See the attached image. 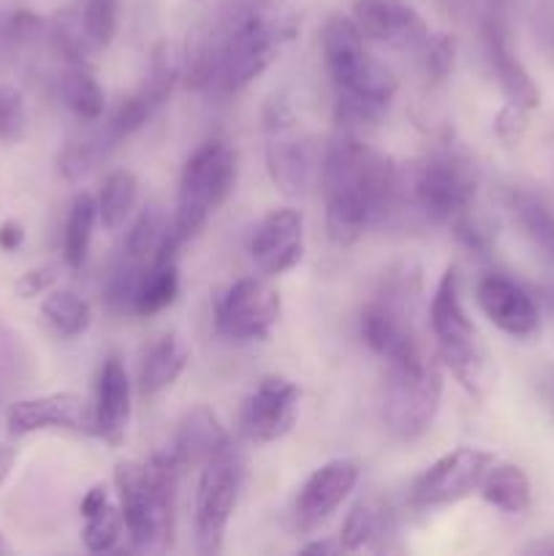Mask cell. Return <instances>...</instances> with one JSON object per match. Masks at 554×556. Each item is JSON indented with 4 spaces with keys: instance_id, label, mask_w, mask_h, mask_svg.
<instances>
[{
    "instance_id": "1",
    "label": "cell",
    "mask_w": 554,
    "mask_h": 556,
    "mask_svg": "<svg viewBox=\"0 0 554 556\" xmlns=\"http://www.w3.org/2000/svg\"><path fill=\"white\" fill-rule=\"evenodd\" d=\"M297 38V20L280 0H226L182 58L193 90L239 92L259 79Z\"/></svg>"
},
{
    "instance_id": "2",
    "label": "cell",
    "mask_w": 554,
    "mask_h": 556,
    "mask_svg": "<svg viewBox=\"0 0 554 556\" xmlns=\"http://www.w3.org/2000/svg\"><path fill=\"white\" fill-rule=\"evenodd\" d=\"M320 185L329 237L337 244H353L394 206L400 174L389 155L356 136H342L320 161Z\"/></svg>"
},
{
    "instance_id": "3",
    "label": "cell",
    "mask_w": 554,
    "mask_h": 556,
    "mask_svg": "<svg viewBox=\"0 0 554 556\" xmlns=\"http://www.w3.org/2000/svg\"><path fill=\"white\" fill-rule=\"evenodd\" d=\"M320 49L337 87V117L345 125L378 123L396 92V76L369 58L353 16L331 14L320 30Z\"/></svg>"
},
{
    "instance_id": "4",
    "label": "cell",
    "mask_w": 554,
    "mask_h": 556,
    "mask_svg": "<svg viewBox=\"0 0 554 556\" xmlns=\"http://www.w3.org/2000/svg\"><path fill=\"white\" fill-rule=\"evenodd\" d=\"M177 476L179 465L168 451L147 462H119L114 470L125 530L141 552H166L172 546Z\"/></svg>"
},
{
    "instance_id": "5",
    "label": "cell",
    "mask_w": 554,
    "mask_h": 556,
    "mask_svg": "<svg viewBox=\"0 0 554 556\" xmlns=\"http://www.w3.org/2000/svg\"><path fill=\"white\" fill-rule=\"evenodd\" d=\"M429 329L438 342L440 362L454 372L467 394L483 400L494 383V367L462 302L456 266H449L440 277L438 291L429 304Z\"/></svg>"
},
{
    "instance_id": "6",
    "label": "cell",
    "mask_w": 554,
    "mask_h": 556,
    "mask_svg": "<svg viewBox=\"0 0 554 556\" xmlns=\"http://www.w3.org/2000/svg\"><path fill=\"white\" fill-rule=\"evenodd\" d=\"M237 185V152L226 141H206L188 157L179 177L177 212L172 220V242L182 248L210 220L212 212L231 195Z\"/></svg>"
},
{
    "instance_id": "7",
    "label": "cell",
    "mask_w": 554,
    "mask_h": 556,
    "mask_svg": "<svg viewBox=\"0 0 554 556\" xmlns=\"http://www.w3.org/2000/svg\"><path fill=\"white\" fill-rule=\"evenodd\" d=\"M443 396V372L429 353L391 362L386 375L383 421L396 440L424 438L432 429Z\"/></svg>"
},
{
    "instance_id": "8",
    "label": "cell",
    "mask_w": 554,
    "mask_h": 556,
    "mask_svg": "<svg viewBox=\"0 0 554 556\" xmlns=\"http://www.w3.org/2000/svg\"><path fill=\"white\" fill-rule=\"evenodd\" d=\"M244 481V456L234 443L223 445L201 467L199 492H196V546L212 556L223 552L228 525L237 510Z\"/></svg>"
},
{
    "instance_id": "9",
    "label": "cell",
    "mask_w": 554,
    "mask_h": 556,
    "mask_svg": "<svg viewBox=\"0 0 554 556\" xmlns=\"http://www.w3.org/2000/svg\"><path fill=\"white\" fill-rule=\"evenodd\" d=\"M266 123V172L282 195H304L318 172V155L307 136L299 130L297 114L282 98H272Z\"/></svg>"
},
{
    "instance_id": "10",
    "label": "cell",
    "mask_w": 554,
    "mask_h": 556,
    "mask_svg": "<svg viewBox=\"0 0 554 556\" xmlns=\"http://www.w3.org/2000/svg\"><path fill=\"white\" fill-rule=\"evenodd\" d=\"M476 168L459 155H435L411 177V199L427 220L456 223L476 204Z\"/></svg>"
},
{
    "instance_id": "11",
    "label": "cell",
    "mask_w": 554,
    "mask_h": 556,
    "mask_svg": "<svg viewBox=\"0 0 554 556\" xmlns=\"http://www.w3.org/2000/svg\"><path fill=\"white\" fill-rule=\"evenodd\" d=\"M177 79H182V54L168 41H161L155 47V52H152V65L144 85L136 92H130L128 98H123L117 112L96 134V141L101 144V150H114L119 141L134 136L139 128H144L161 112L163 103L168 101Z\"/></svg>"
},
{
    "instance_id": "12",
    "label": "cell",
    "mask_w": 554,
    "mask_h": 556,
    "mask_svg": "<svg viewBox=\"0 0 554 556\" xmlns=\"http://www.w3.org/2000/svg\"><path fill=\"white\" fill-rule=\"evenodd\" d=\"M494 462H498L494 454L483 448H470V445H462V448L440 456L413 483L411 505L418 510H438L445 505L462 503L481 489Z\"/></svg>"
},
{
    "instance_id": "13",
    "label": "cell",
    "mask_w": 554,
    "mask_h": 556,
    "mask_svg": "<svg viewBox=\"0 0 554 556\" xmlns=\"http://www.w3.org/2000/svg\"><path fill=\"white\" fill-rule=\"evenodd\" d=\"M277 320H280V293L255 277L231 282L215 299V326L228 340H266Z\"/></svg>"
},
{
    "instance_id": "14",
    "label": "cell",
    "mask_w": 554,
    "mask_h": 556,
    "mask_svg": "<svg viewBox=\"0 0 554 556\" xmlns=\"http://www.w3.org/2000/svg\"><path fill=\"white\" fill-rule=\"evenodd\" d=\"M302 391L293 380L269 375L244 400L239 413V429L255 445H269L286 438L299 418Z\"/></svg>"
},
{
    "instance_id": "15",
    "label": "cell",
    "mask_w": 554,
    "mask_h": 556,
    "mask_svg": "<svg viewBox=\"0 0 554 556\" xmlns=\"http://www.w3.org/2000/svg\"><path fill=\"white\" fill-rule=\"evenodd\" d=\"M358 483V465L353 459H331L320 465L313 476L299 489L297 505H293V521L302 535H310L324 527L337 514L353 486Z\"/></svg>"
},
{
    "instance_id": "16",
    "label": "cell",
    "mask_w": 554,
    "mask_h": 556,
    "mask_svg": "<svg viewBox=\"0 0 554 556\" xmlns=\"http://www.w3.org/2000/svg\"><path fill=\"white\" fill-rule=\"evenodd\" d=\"M353 22L364 38L394 49L418 52L429 38V27L411 0H356Z\"/></svg>"
},
{
    "instance_id": "17",
    "label": "cell",
    "mask_w": 554,
    "mask_h": 556,
    "mask_svg": "<svg viewBox=\"0 0 554 556\" xmlns=\"http://www.w3.org/2000/svg\"><path fill=\"white\" fill-rule=\"evenodd\" d=\"M304 255V217L299 210L282 206L261 217L250 233V258L264 275H286Z\"/></svg>"
},
{
    "instance_id": "18",
    "label": "cell",
    "mask_w": 554,
    "mask_h": 556,
    "mask_svg": "<svg viewBox=\"0 0 554 556\" xmlns=\"http://www.w3.org/2000/svg\"><path fill=\"white\" fill-rule=\"evenodd\" d=\"M476 302L481 313L514 340H532L541 331V313H538L536 299L511 277H483L476 286Z\"/></svg>"
},
{
    "instance_id": "19",
    "label": "cell",
    "mask_w": 554,
    "mask_h": 556,
    "mask_svg": "<svg viewBox=\"0 0 554 556\" xmlns=\"http://www.w3.org/2000/svg\"><path fill=\"white\" fill-rule=\"evenodd\" d=\"M9 432L14 438L43 432V429H65V432H92V405L74 391L22 400L9 407Z\"/></svg>"
},
{
    "instance_id": "20",
    "label": "cell",
    "mask_w": 554,
    "mask_h": 556,
    "mask_svg": "<svg viewBox=\"0 0 554 556\" xmlns=\"http://www.w3.org/2000/svg\"><path fill=\"white\" fill-rule=\"evenodd\" d=\"M130 421V380L123 362L109 356L98 372L96 402H92V432L109 445L125 440Z\"/></svg>"
},
{
    "instance_id": "21",
    "label": "cell",
    "mask_w": 554,
    "mask_h": 556,
    "mask_svg": "<svg viewBox=\"0 0 554 556\" xmlns=\"http://www.w3.org/2000/svg\"><path fill=\"white\" fill-rule=\"evenodd\" d=\"M483 41H487V58L492 65L494 76H498L500 90L505 92L511 103L516 106H525L527 112L541 106V90L532 81L530 71L521 65V60L516 58L514 49H511L508 36L503 33L498 20H489L483 27Z\"/></svg>"
},
{
    "instance_id": "22",
    "label": "cell",
    "mask_w": 554,
    "mask_h": 556,
    "mask_svg": "<svg viewBox=\"0 0 554 556\" xmlns=\"http://www.w3.org/2000/svg\"><path fill=\"white\" fill-rule=\"evenodd\" d=\"M228 443H231V438L221 427L215 413L206 405H199L179 421V429L174 434V445L168 454L177 462L179 470H185V467H204Z\"/></svg>"
},
{
    "instance_id": "23",
    "label": "cell",
    "mask_w": 554,
    "mask_h": 556,
    "mask_svg": "<svg viewBox=\"0 0 554 556\" xmlns=\"http://www.w3.org/2000/svg\"><path fill=\"white\" fill-rule=\"evenodd\" d=\"M81 519H85L81 541H85L87 552H112L125 532L123 510L112 503L109 489L103 483H98V486H92L85 494V500H81Z\"/></svg>"
},
{
    "instance_id": "24",
    "label": "cell",
    "mask_w": 554,
    "mask_h": 556,
    "mask_svg": "<svg viewBox=\"0 0 554 556\" xmlns=\"http://www.w3.org/2000/svg\"><path fill=\"white\" fill-rule=\"evenodd\" d=\"M190 362L188 342L179 334H166L147 351L144 364L139 372L141 396H158L161 391L172 389L179 375Z\"/></svg>"
},
{
    "instance_id": "25",
    "label": "cell",
    "mask_w": 554,
    "mask_h": 556,
    "mask_svg": "<svg viewBox=\"0 0 554 556\" xmlns=\"http://www.w3.org/2000/svg\"><path fill=\"white\" fill-rule=\"evenodd\" d=\"M478 492H481L483 503L508 516L527 514L532 503L530 478L519 465H508V462H494Z\"/></svg>"
},
{
    "instance_id": "26",
    "label": "cell",
    "mask_w": 554,
    "mask_h": 556,
    "mask_svg": "<svg viewBox=\"0 0 554 556\" xmlns=\"http://www.w3.org/2000/svg\"><path fill=\"white\" fill-rule=\"evenodd\" d=\"M508 210L532 248L554 264V212L527 190H511Z\"/></svg>"
},
{
    "instance_id": "27",
    "label": "cell",
    "mask_w": 554,
    "mask_h": 556,
    "mask_svg": "<svg viewBox=\"0 0 554 556\" xmlns=\"http://www.w3.org/2000/svg\"><path fill=\"white\" fill-rule=\"evenodd\" d=\"M386 535H394V516L373 503H358L342 521L340 546L342 552L378 548V541H386Z\"/></svg>"
},
{
    "instance_id": "28",
    "label": "cell",
    "mask_w": 554,
    "mask_h": 556,
    "mask_svg": "<svg viewBox=\"0 0 554 556\" xmlns=\"http://www.w3.org/2000/svg\"><path fill=\"white\" fill-rule=\"evenodd\" d=\"M60 98L79 119L96 123L106 106V92L87 65H71L60 79Z\"/></svg>"
},
{
    "instance_id": "29",
    "label": "cell",
    "mask_w": 554,
    "mask_h": 556,
    "mask_svg": "<svg viewBox=\"0 0 554 556\" xmlns=\"http://www.w3.org/2000/svg\"><path fill=\"white\" fill-rule=\"evenodd\" d=\"M177 296H179L177 261H152L144 280H141L134 313L141 315V318H152V315L172 307V304L177 302Z\"/></svg>"
},
{
    "instance_id": "30",
    "label": "cell",
    "mask_w": 554,
    "mask_h": 556,
    "mask_svg": "<svg viewBox=\"0 0 554 556\" xmlns=\"http://www.w3.org/2000/svg\"><path fill=\"white\" fill-rule=\"evenodd\" d=\"M98 223V201L90 193H79L68 210L63 237V255L71 269H79L87 261L92 244V231Z\"/></svg>"
},
{
    "instance_id": "31",
    "label": "cell",
    "mask_w": 554,
    "mask_h": 556,
    "mask_svg": "<svg viewBox=\"0 0 554 556\" xmlns=\"http://www.w3.org/2000/svg\"><path fill=\"white\" fill-rule=\"evenodd\" d=\"M41 315L52 326L54 334L65 340L81 337L92 324L90 302L74 291H49V296L41 302Z\"/></svg>"
},
{
    "instance_id": "32",
    "label": "cell",
    "mask_w": 554,
    "mask_h": 556,
    "mask_svg": "<svg viewBox=\"0 0 554 556\" xmlns=\"http://www.w3.org/2000/svg\"><path fill=\"white\" fill-rule=\"evenodd\" d=\"M136 195H139V182L130 172L117 168L103 179V188L98 193V220L103 223L106 231H117L136 206Z\"/></svg>"
},
{
    "instance_id": "33",
    "label": "cell",
    "mask_w": 554,
    "mask_h": 556,
    "mask_svg": "<svg viewBox=\"0 0 554 556\" xmlns=\"http://www.w3.org/2000/svg\"><path fill=\"white\" fill-rule=\"evenodd\" d=\"M168 228H172V223L166 220L161 206H147V210L136 217L134 226H130L128 237H125V244H123V253H128L130 258L136 261H147V264H152L158 250H161L163 242H166Z\"/></svg>"
},
{
    "instance_id": "34",
    "label": "cell",
    "mask_w": 554,
    "mask_h": 556,
    "mask_svg": "<svg viewBox=\"0 0 554 556\" xmlns=\"http://www.w3.org/2000/svg\"><path fill=\"white\" fill-rule=\"evenodd\" d=\"M79 14L92 49H96V52L106 49L109 43L114 41V36H117L119 0H85Z\"/></svg>"
},
{
    "instance_id": "35",
    "label": "cell",
    "mask_w": 554,
    "mask_h": 556,
    "mask_svg": "<svg viewBox=\"0 0 554 556\" xmlns=\"http://www.w3.org/2000/svg\"><path fill=\"white\" fill-rule=\"evenodd\" d=\"M27 134V109L20 90L0 85V144H16Z\"/></svg>"
},
{
    "instance_id": "36",
    "label": "cell",
    "mask_w": 554,
    "mask_h": 556,
    "mask_svg": "<svg viewBox=\"0 0 554 556\" xmlns=\"http://www.w3.org/2000/svg\"><path fill=\"white\" fill-rule=\"evenodd\" d=\"M418 52H421L424 71H427V76H432L435 81L449 79L451 71H454V60H456L454 36H445V33L429 36Z\"/></svg>"
},
{
    "instance_id": "37",
    "label": "cell",
    "mask_w": 554,
    "mask_h": 556,
    "mask_svg": "<svg viewBox=\"0 0 554 556\" xmlns=\"http://www.w3.org/2000/svg\"><path fill=\"white\" fill-rule=\"evenodd\" d=\"M527 114L530 112L525 106H516L511 101L500 109L498 117H494V134L505 147L519 144L521 136L527 134Z\"/></svg>"
},
{
    "instance_id": "38",
    "label": "cell",
    "mask_w": 554,
    "mask_h": 556,
    "mask_svg": "<svg viewBox=\"0 0 554 556\" xmlns=\"http://www.w3.org/2000/svg\"><path fill=\"white\" fill-rule=\"evenodd\" d=\"M54 282H58V271H54V266H38V269H30L25 271V275H20V280L14 282V291L16 296L33 299L52 291Z\"/></svg>"
},
{
    "instance_id": "39",
    "label": "cell",
    "mask_w": 554,
    "mask_h": 556,
    "mask_svg": "<svg viewBox=\"0 0 554 556\" xmlns=\"http://www.w3.org/2000/svg\"><path fill=\"white\" fill-rule=\"evenodd\" d=\"M43 22L38 20L33 11H14L11 16H5V38L9 43H27L41 33Z\"/></svg>"
},
{
    "instance_id": "40",
    "label": "cell",
    "mask_w": 554,
    "mask_h": 556,
    "mask_svg": "<svg viewBox=\"0 0 554 556\" xmlns=\"http://www.w3.org/2000/svg\"><path fill=\"white\" fill-rule=\"evenodd\" d=\"M22 242H25V228H22L20 223L16 220L0 223V250L14 253V250L22 248Z\"/></svg>"
},
{
    "instance_id": "41",
    "label": "cell",
    "mask_w": 554,
    "mask_h": 556,
    "mask_svg": "<svg viewBox=\"0 0 554 556\" xmlns=\"http://www.w3.org/2000/svg\"><path fill=\"white\" fill-rule=\"evenodd\" d=\"M14 462H16L14 445L0 443V486H3V481L11 476V470H14Z\"/></svg>"
},
{
    "instance_id": "42",
    "label": "cell",
    "mask_w": 554,
    "mask_h": 556,
    "mask_svg": "<svg viewBox=\"0 0 554 556\" xmlns=\"http://www.w3.org/2000/svg\"><path fill=\"white\" fill-rule=\"evenodd\" d=\"M304 554H335V552H342L340 543H329V541H315V543H307V546H302Z\"/></svg>"
},
{
    "instance_id": "43",
    "label": "cell",
    "mask_w": 554,
    "mask_h": 556,
    "mask_svg": "<svg viewBox=\"0 0 554 556\" xmlns=\"http://www.w3.org/2000/svg\"><path fill=\"white\" fill-rule=\"evenodd\" d=\"M9 552H11L9 541H5V535H3V532H0V554H9Z\"/></svg>"
},
{
    "instance_id": "44",
    "label": "cell",
    "mask_w": 554,
    "mask_h": 556,
    "mask_svg": "<svg viewBox=\"0 0 554 556\" xmlns=\"http://www.w3.org/2000/svg\"><path fill=\"white\" fill-rule=\"evenodd\" d=\"M3 43H9V38H5V20H0V47Z\"/></svg>"
}]
</instances>
